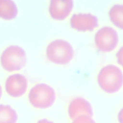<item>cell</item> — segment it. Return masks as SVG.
<instances>
[{"instance_id": "obj_15", "label": "cell", "mask_w": 123, "mask_h": 123, "mask_svg": "<svg viewBox=\"0 0 123 123\" xmlns=\"http://www.w3.org/2000/svg\"><path fill=\"white\" fill-rule=\"evenodd\" d=\"M117 121L118 123H123V107H122L118 112Z\"/></svg>"}, {"instance_id": "obj_16", "label": "cell", "mask_w": 123, "mask_h": 123, "mask_svg": "<svg viewBox=\"0 0 123 123\" xmlns=\"http://www.w3.org/2000/svg\"><path fill=\"white\" fill-rule=\"evenodd\" d=\"M37 123H54L53 122H52L51 121H50L47 119H41L39 120Z\"/></svg>"}, {"instance_id": "obj_11", "label": "cell", "mask_w": 123, "mask_h": 123, "mask_svg": "<svg viewBox=\"0 0 123 123\" xmlns=\"http://www.w3.org/2000/svg\"><path fill=\"white\" fill-rule=\"evenodd\" d=\"M108 15L111 23L117 28L123 30V4H116L111 6Z\"/></svg>"}, {"instance_id": "obj_6", "label": "cell", "mask_w": 123, "mask_h": 123, "mask_svg": "<svg viewBox=\"0 0 123 123\" xmlns=\"http://www.w3.org/2000/svg\"><path fill=\"white\" fill-rule=\"evenodd\" d=\"M4 86L6 92L9 96L13 98H20L27 90L28 81L23 74L14 73L7 77Z\"/></svg>"}, {"instance_id": "obj_2", "label": "cell", "mask_w": 123, "mask_h": 123, "mask_svg": "<svg viewBox=\"0 0 123 123\" xmlns=\"http://www.w3.org/2000/svg\"><path fill=\"white\" fill-rule=\"evenodd\" d=\"M46 55L51 62L59 65L68 64L74 56V50L72 45L62 39H57L51 41L46 49Z\"/></svg>"}, {"instance_id": "obj_13", "label": "cell", "mask_w": 123, "mask_h": 123, "mask_svg": "<svg viewBox=\"0 0 123 123\" xmlns=\"http://www.w3.org/2000/svg\"><path fill=\"white\" fill-rule=\"evenodd\" d=\"M71 123H96V122L92 117L82 116L73 120Z\"/></svg>"}, {"instance_id": "obj_14", "label": "cell", "mask_w": 123, "mask_h": 123, "mask_svg": "<svg viewBox=\"0 0 123 123\" xmlns=\"http://www.w3.org/2000/svg\"><path fill=\"white\" fill-rule=\"evenodd\" d=\"M116 58L117 63L123 68V46L116 52Z\"/></svg>"}, {"instance_id": "obj_17", "label": "cell", "mask_w": 123, "mask_h": 123, "mask_svg": "<svg viewBox=\"0 0 123 123\" xmlns=\"http://www.w3.org/2000/svg\"><path fill=\"white\" fill-rule=\"evenodd\" d=\"M2 95V87L1 86V84H0V99L1 98Z\"/></svg>"}, {"instance_id": "obj_7", "label": "cell", "mask_w": 123, "mask_h": 123, "mask_svg": "<svg viewBox=\"0 0 123 123\" xmlns=\"http://www.w3.org/2000/svg\"><path fill=\"white\" fill-rule=\"evenodd\" d=\"M71 27L79 32L94 30L98 25V18L89 13H78L73 14L70 20Z\"/></svg>"}, {"instance_id": "obj_10", "label": "cell", "mask_w": 123, "mask_h": 123, "mask_svg": "<svg viewBox=\"0 0 123 123\" xmlns=\"http://www.w3.org/2000/svg\"><path fill=\"white\" fill-rule=\"evenodd\" d=\"M18 9L14 1L11 0H0V18L11 21L15 18Z\"/></svg>"}, {"instance_id": "obj_9", "label": "cell", "mask_w": 123, "mask_h": 123, "mask_svg": "<svg viewBox=\"0 0 123 123\" xmlns=\"http://www.w3.org/2000/svg\"><path fill=\"white\" fill-rule=\"evenodd\" d=\"M74 8L71 0H53L49 2L48 11L50 16L56 21H63L71 14Z\"/></svg>"}, {"instance_id": "obj_5", "label": "cell", "mask_w": 123, "mask_h": 123, "mask_svg": "<svg viewBox=\"0 0 123 123\" xmlns=\"http://www.w3.org/2000/svg\"><path fill=\"white\" fill-rule=\"evenodd\" d=\"M119 36L117 31L112 27L104 26L95 33L94 43L97 49L104 53L113 51L117 46Z\"/></svg>"}, {"instance_id": "obj_12", "label": "cell", "mask_w": 123, "mask_h": 123, "mask_svg": "<svg viewBox=\"0 0 123 123\" xmlns=\"http://www.w3.org/2000/svg\"><path fill=\"white\" fill-rule=\"evenodd\" d=\"M18 114L10 105L0 104V123H16Z\"/></svg>"}, {"instance_id": "obj_8", "label": "cell", "mask_w": 123, "mask_h": 123, "mask_svg": "<svg viewBox=\"0 0 123 123\" xmlns=\"http://www.w3.org/2000/svg\"><path fill=\"white\" fill-rule=\"evenodd\" d=\"M69 118L74 120L82 116L92 117L93 110L91 103L86 98L76 97L69 103L67 109Z\"/></svg>"}, {"instance_id": "obj_3", "label": "cell", "mask_w": 123, "mask_h": 123, "mask_svg": "<svg viewBox=\"0 0 123 123\" xmlns=\"http://www.w3.org/2000/svg\"><path fill=\"white\" fill-rule=\"evenodd\" d=\"M54 89L46 83H38L29 90L28 99L30 104L35 108L47 109L51 107L56 100Z\"/></svg>"}, {"instance_id": "obj_4", "label": "cell", "mask_w": 123, "mask_h": 123, "mask_svg": "<svg viewBox=\"0 0 123 123\" xmlns=\"http://www.w3.org/2000/svg\"><path fill=\"white\" fill-rule=\"evenodd\" d=\"M27 61L25 49L18 45H10L5 48L0 56L1 67L8 72H15L23 69Z\"/></svg>"}, {"instance_id": "obj_1", "label": "cell", "mask_w": 123, "mask_h": 123, "mask_svg": "<svg viewBox=\"0 0 123 123\" xmlns=\"http://www.w3.org/2000/svg\"><path fill=\"white\" fill-rule=\"evenodd\" d=\"M97 79L99 87L103 92L114 94L123 86V73L116 65L108 64L100 69Z\"/></svg>"}]
</instances>
